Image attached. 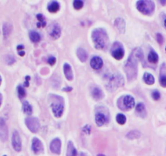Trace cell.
<instances>
[{"instance_id": "obj_44", "label": "cell", "mask_w": 166, "mask_h": 156, "mask_svg": "<svg viewBox=\"0 0 166 156\" xmlns=\"http://www.w3.org/2000/svg\"><path fill=\"white\" fill-rule=\"evenodd\" d=\"M165 27H166V18H165Z\"/></svg>"}, {"instance_id": "obj_40", "label": "cell", "mask_w": 166, "mask_h": 156, "mask_svg": "<svg viewBox=\"0 0 166 156\" xmlns=\"http://www.w3.org/2000/svg\"><path fill=\"white\" fill-rule=\"evenodd\" d=\"M22 49H24V46L23 45H19L18 47H17V50L20 52V50L22 51Z\"/></svg>"}, {"instance_id": "obj_13", "label": "cell", "mask_w": 166, "mask_h": 156, "mask_svg": "<svg viewBox=\"0 0 166 156\" xmlns=\"http://www.w3.org/2000/svg\"><path fill=\"white\" fill-rule=\"evenodd\" d=\"M91 66L94 70H99L103 66V60L99 56H94L91 60Z\"/></svg>"}, {"instance_id": "obj_37", "label": "cell", "mask_w": 166, "mask_h": 156, "mask_svg": "<svg viewBox=\"0 0 166 156\" xmlns=\"http://www.w3.org/2000/svg\"><path fill=\"white\" fill-rule=\"evenodd\" d=\"M25 79H26V81L25 82V84H24V85H25V87H29V85H30V84H29V80L30 79V76H26Z\"/></svg>"}, {"instance_id": "obj_41", "label": "cell", "mask_w": 166, "mask_h": 156, "mask_svg": "<svg viewBox=\"0 0 166 156\" xmlns=\"http://www.w3.org/2000/svg\"><path fill=\"white\" fill-rule=\"evenodd\" d=\"M161 4H164V5H165V4H166V1H161Z\"/></svg>"}, {"instance_id": "obj_2", "label": "cell", "mask_w": 166, "mask_h": 156, "mask_svg": "<svg viewBox=\"0 0 166 156\" xmlns=\"http://www.w3.org/2000/svg\"><path fill=\"white\" fill-rule=\"evenodd\" d=\"M92 39L97 49H104L108 45V36L104 30L97 29L92 33Z\"/></svg>"}, {"instance_id": "obj_16", "label": "cell", "mask_w": 166, "mask_h": 156, "mask_svg": "<svg viewBox=\"0 0 166 156\" xmlns=\"http://www.w3.org/2000/svg\"><path fill=\"white\" fill-rule=\"evenodd\" d=\"M160 83L162 87H166V66L165 65L161 67L160 74Z\"/></svg>"}, {"instance_id": "obj_33", "label": "cell", "mask_w": 166, "mask_h": 156, "mask_svg": "<svg viewBox=\"0 0 166 156\" xmlns=\"http://www.w3.org/2000/svg\"><path fill=\"white\" fill-rule=\"evenodd\" d=\"M151 96H152V97H153V99L154 100H159L160 99V97H161V94H160V92H158V91H153L152 92V93H151Z\"/></svg>"}, {"instance_id": "obj_5", "label": "cell", "mask_w": 166, "mask_h": 156, "mask_svg": "<svg viewBox=\"0 0 166 156\" xmlns=\"http://www.w3.org/2000/svg\"><path fill=\"white\" fill-rule=\"evenodd\" d=\"M135 105L134 99L131 96H121V98L117 101V106L122 111H129L132 109Z\"/></svg>"}, {"instance_id": "obj_7", "label": "cell", "mask_w": 166, "mask_h": 156, "mask_svg": "<svg viewBox=\"0 0 166 156\" xmlns=\"http://www.w3.org/2000/svg\"><path fill=\"white\" fill-rule=\"evenodd\" d=\"M125 54L124 48L120 43H115L112 47V55L116 60H121Z\"/></svg>"}, {"instance_id": "obj_14", "label": "cell", "mask_w": 166, "mask_h": 156, "mask_svg": "<svg viewBox=\"0 0 166 156\" xmlns=\"http://www.w3.org/2000/svg\"><path fill=\"white\" fill-rule=\"evenodd\" d=\"M50 28H51V27H50ZM49 34H50V35L54 39H57L60 38V36L61 34L60 27L58 25H54L52 26L51 30H50Z\"/></svg>"}, {"instance_id": "obj_1", "label": "cell", "mask_w": 166, "mask_h": 156, "mask_svg": "<svg viewBox=\"0 0 166 156\" xmlns=\"http://www.w3.org/2000/svg\"><path fill=\"white\" fill-rule=\"evenodd\" d=\"M143 60V53L141 48L138 47L132 52L125 65V71L128 78V80H134L137 76L138 71V62Z\"/></svg>"}, {"instance_id": "obj_43", "label": "cell", "mask_w": 166, "mask_h": 156, "mask_svg": "<svg viewBox=\"0 0 166 156\" xmlns=\"http://www.w3.org/2000/svg\"><path fill=\"white\" fill-rule=\"evenodd\" d=\"M1 82H2V79H1V76H0V84H1Z\"/></svg>"}, {"instance_id": "obj_21", "label": "cell", "mask_w": 166, "mask_h": 156, "mask_svg": "<svg viewBox=\"0 0 166 156\" xmlns=\"http://www.w3.org/2000/svg\"><path fill=\"white\" fill-rule=\"evenodd\" d=\"M77 55L78 56V58L80 59L81 61H82V62L86 61V59H87V53H86V50H84L83 48H79V49H77Z\"/></svg>"}, {"instance_id": "obj_38", "label": "cell", "mask_w": 166, "mask_h": 156, "mask_svg": "<svg viewBox=\"0 0 166 156\" xmlns=\"http://www.w3.org/2000/svg\"><path fill=\"white\" fill-rule=\"evenodd\" d=\"M73 90V88L70 87H65L63 91H65V92H71V91Z\"/></svg>"}, {"instance_id": "obj_10", "label": "cell", "mask_w": 166, "mask_h": 156, "mask_svg": "<svg viewBox=\"0 0 166 156\" xmlns=\"http://www.w3.org/2000/svg\"><path fill=\"white\" fill-rule=\"evenodd\" d=\"M50 150L52 153L60 155L61 150V141L59 138H55L52 140L50 144Z\"/></svg>"}, {"instance_id": "obj_46", "label": "cell", "mask_w": 166, "mask_h": 156, "mask_svg": "<svg viewBox=\"0 0 166 156\" xmlns=\"http://www.w3.org/2000/svg\"><path fill=\"white\" fill-rule=\"evenodd\" d=\"M3 156H7V155H3Z\"/></svg>"}, {"instance_id": "obj_42", "label": "cell", "mask_w": 166, "mask_h": 156, "mask_svg": "<svg viewBox=\"0 0 166 156\" xmlns=\"http://www.w3.org/2000/svg\"><path fill=\"white\" fill-rule=\"evenodd\" d=\"M97 156H105V155H98Z\"/></svg>"}, {"instance_id": "obj_36", "label": "cell", "mask_w": 166, "mask_h": 156, "mask_svg": "<svg viewBox=\"0 0 166 156\" xmlns=\"http://www.w3.org/2000/svg\"><path fill=\"white\" fill-rule=\"evenodd\" d=\"M82 131L84 132H86V134H90L91 133V127L89 126V125H86V126L83 128Z\"/></svg>"}, {"instance_id": "obj_35", "label": "cell", "mask_w": 166, "mask_h": 156, "mask_svg": "<svg viewBox=\"0 0 166 156\" xmlns=\"http://www.w3.org/2000/svg\"><path fill=\"white\" fill-rule=\"evenodd\" d=\"M156 39H157V42L159 43V44H162L163 43V37H162L161 34H157L156 35Z\"/></svg>"}, {"instance_id": "obj_26", "label": "cell", "mask_w": 166, "mask_h": 156, "mask_svg": "<svg viewBox=\"0 0 166 156\" xmlns=\"http://www.w3.org/2000/svg\"><path fill=\"white\" fill-rule=\"evenodd\" d=\"M23 111H24L25 114L28 115H30L32 114L33 109H32V106H30V104L28 101H25L23 103Z\"/></svg>"}, {"instance_id": "obj_29", "label": "cell", "mask_w": 166, "mask_h": 156, "mask_svg": "<svg viewBox=\"0 0 166 156\" xmlns=\"http://www.w3.org/2000/svg\"><path fill=\"white\" fill-rule=\"evenodd\" d=\"M11 25L9 24H4L3 25V35H4V38L7 39L8 35L11 34Z\"/></svg>"}, {"instance_id": "obj_39", "label": "cell", "mask_w": 166, "mask_h": 156, "mask_svg": "<svg viewBox=\"0 0 166 156\" xmlns=\"http://www.w3.org/2000/svg\"><path fill=\"white\" fill-rule=\"evenodd\" d=\"M18 54H19L20 56H25V52L24 51H20V52H18Z\"/></svg>"}, {"instance_id": "obj_24", "label": "cell", "mask_w": 166, "mask_h": 156, "mask_svg": "<svg viewBox=\"0 0 166 156\" xmlns=\"http://www.w3.org/2000/svg\"><path fill=\"white\" fill-rule=\"evenodd\" d=\"M136 111L140 116L146 115V109L142 103H138L136 106Z\"/></svg>"}, {"instance_id": "obj_12", "label": "cell", "mask_w": 166, "mask_h": 156, "mask_svg": "<svg viewBox=\"0 0 166 156\" xmlns=\"http://www.w3.org/2000/svg\"><path fill=\"white\" fill-rule=\"evenodd\" d=\"M108 121V115H106L104 113L98 112L95 115V122L98 126H103Z\"/></svg>"}, {"instance_id": "obj_23", "label": "cell", "mask_w": 166, "mask_h": 156, "mask_svg": "<svg viewBox=\"0 0 166 156\" xmlns=\"http://www.w3.org/2000/svg\"><path fill=\"white\" fill-rule=\"evenodd\" d=\"M158 59H159V57H158V55L156 54V52L151 50L150 52V53L148 54V60H149V62L155 64V63H157Z\"/></svg>"}, {"instance_id": "obj_4", "label": "cell", "mask_w": 166, "mask_h": 156, "mask_svg": "<svg viewBox=\"0 0 166 156\" xmlns=\"http://www.w3.org/2000/svg\"><path fill=\"white\" fill-rule=\"evenodd\" d=\"M137 8L145 15H151L154 12L155 4L151 0H140L137 2Z\"/></svg>"}, {"instance_id": "obj_47", "label": "cell", "mask_w": 166, "mask_h": 156, "mask_svg": "<svg viewBox=\"0 0 166 156\" xmlns=\"http://www.w3.org/2000/svg\"><path fill=\"white\" fill-rule=\"evenodd\" d=\"M165 50H166V47H165Z\"/></svg>"}, {"instance_id": "obj_45", "label": "cell", "mask_w": 166, "mask_h": 156, "mask_svg": "<svg viewBox=\"0 0 166 156\" xmlns=\"http://www.w3.org/2000/svg\"><path fill=\"white\" fill-rule=\"evenodd\" d=\"M0 105H1V98H0Z\"/></svg>"}, {"instance_id": "obj_27", "label": "cell", "mask_w": 166, "mask_h": 156, "mask_svg": "<svg viewBox=\"0 0 166 156\" xmlns=\"http://www.w3.org/2000/svg\"><path fill=\"white\" fill-rule=\"evenodd\" d=\"M141 136V133L137 130H133V131L130 132L126 136L127 138H130V139H135V138H138L139 136Z\"/></svg>"}, {"instance_id": "obj_20", "label": "cell", "mask_w": 166, "mask_h": 156, "mask_svg": "<svg viewBox=\"0 0 166 156\" xmlns=\"http://www.w3.org/2000/svg\"><path fill=\"white\" fill-rule=\"evenodd\" d=\"M48 11L50 12H52V13H55L56 12H58L59 9H60V4H59V3H57V2H55V1H53V2H51L50 4L48 5Z\"/></svg>"}, {"instance_id": "obj_18", "label": "cell", "mask_w": 166, "mask_h": 156, "mask_svg": "<svg viewBox=\"0 0 166 156\" xmlns=\"http://www.w3.org/2000/svg\"><path fill=\"white\" fill-rule=\"evenodd\" d=\"M67 156H77V152L73 144L69 141L68 144V149H67Z\"/></svg>"}, {"instance_id": "obj_3", "label": "cell", "mask_w": 166, "mask_h": 156, "mask_svg": "<svg viewBox=\"0 0 166 156\" xmlns=\"http://www.w3.org/2000/svg\"><path fill=\"white\" fill-rule=\"evenodd\" d=\"M50 97L52 100L50 106L54 115L57 118L61 117L64 112V100L62 99L61 96H55V95H52Z\"/></svg>"}, {"instance_id": "obj_32", "label": "cell", "mask_w": 166, "mask_h": 156, "mask_svg": "<svg viewBox=\"0 0 166 156\" xmlns=\"http://www.w3.org/2000/svg\"><path fill=\"white\" fill-rule=\"evenodd\" d=\"M83 5H84V3H83V1H81V0H76L73 2L74 8L77 10H80L81 8H82Z\"/></svg>"}, {"instance_id": "obj_30", "label": "cell", "mask_w": 166, "mask_h": 156, "mask_svg": "<svg viewBox=\"0 0 166 156\" xmlns=\"http://www.w3.org/2000/svg\"><path fill=\"white\" fill-rule=\"evenodd\" d=\"M116 122H117L119 124H121V125L125 124L126 122V116L124 115H122V114L117 115V116H116Z\"/></svg>"}, {"instance_id": "obj_11", "label": "cell", "mask_w": 166, "mask_h": 156, "mask_svg": "<svg viewBox=\"0 0 166 156\" xmlns=\"http://www.w3.org/2000/svg\"><path fill=\"white\" fill-rule=\"evenodd\" d=\"M32 150L36 155H39L43 151V146L40 140L38 138H34L32 141Z\"/></svg>"}, {"instance_id": "obj_22", "label": "cell", "mask_w": 166, "mask_h": 156, "mask_svg": "<svg viewBox=\"0 0 166 156\" xmlns=\"http://www.w3.org/2000/svg\"><path fill=\"white\" fill-rule=\"evenodd\" d=\"M143 79L145 81V83L149 84V85H151L155 83V79H154V76L149 74V73H145L144 74V76H143Z\"/></svg>"}, {"instance_id": "obj_6", "label": "cell", "mask_w": 166, "mask_h": 156, "mask_svg": "<svg viewBox=\"0 0 166 156\" xmlns=\"http://www.w3.org/2000/svg\"><path fill=\"white\" fill-rule=\"evenodd\" d=\"M25 123L27 128L30 130L32 132H37L39 129V120L35 117H28L25 119Z\"/></svg>"}, {"instance_id": "obj_19", "label": "cell", "mask_w": 166, "mask_h": 156, "mask_svg": "<svg viewBox=\"0 0 166 156\" xmlns=\"http://www.w3.org/2000/svg\"><path fill=\"white\" fill-rule=\"evenodd\" d=\"M115 26L121 33H124V31H125V21L123 19H121V18L116 19V21H115Z\"/></svg>"}, {"instance_id": "obj_8", "label": "cell", "mask_w": 166, "mask_h": 156, "mask_svg": "<svg viewBox=\"0 0 166 156\" xmlns=\"http://www.w3.org/2000/svg\"><path fill=\"white\" fill-rule=\"evenodd\" d=\"M122 84H124V79H122V77L120 75H113L109 79V81L108 83V87L110 89H114Z\"/></svg>"}, {"instance_id": "obj_28", "label": "cell", "mask_w": 166, "mask_h": 156, "mask_svg": "<svg viewBox=\"0 0 166 156\" xmlns=\"http://www.w3.org/2000/svg\"><path fill=\"white\" fill-rule=\"evenodd\" d=\"M37 18H38V20L39 21V22H38L37 26H38V28H40V27H45L46 23L45 20H44L43 16L42 15V14H38V15H37Z\"/></svg>"}, {"instance_id": "obj_15", "label": "cell", "mask_w": 166, "mask_h": 156, "mask_svg": "<svg viewBox=\"0 0 166 156\" xmlns=\"http://www.w3.org/2000/svg\"><path fill=\"white\" fill-rule=\"evenodd\" d=\"M64 73H65V75L67 78L68 80H73V71H72V68L69 64H65L64 65Z\"/></svg>"}, {"instance_id": "obj_9", "label": "cell", "mask_w": 166, "mask_h": 156, "mask_svg": "<svg viewBox=\"0 0 166 156\" xmlns=\"http://www.w3.org/2000/svg\"><path fill=\"white\" fill-rule=\"evenodd\" d=\"M11 143H12V146L15 151H20V150H21V141H20V135L16 130H15L12 133Z\"/></svg>"}, {"instance_id": "obj_17", "label": "cell", "mask_w": 166, "mask_h": 156, "mask_svg": "<svg viewBox=\"0 0 166 156\" xmlns=\"http://www.w3.org/2000/svg\"><path fill=\"white\" fill-rule=\"evenodd\" d=\"M91 94H92V96L95 99V100H100L103 97V93L99 87H95L92 89V92H91Z\"/></svg>"}, {"instance_id": "obj_34", "label": "cell", "mask_w": 166, "mask_h": 156, "mask_svg": "<svg viewBox=\"0 0 166 156\" xmlns=\"http://www.w3.org/2000/svg\"><path fill=\"white\" fill-rule=\"evenodd\" d=\"M48 63L50 64V65H51V66H53V65H55V61H56V59H55V57H54V56H50L49 58H48Z\"/></svg>"}, {"instance_id": "obj_25", "label": "cell", "mask_w": 166, "mask_h": 156, "mask_svg": "<svg viewBox=\"0 0 166 156\" xmlns=\"http://www.w3.org/2000/svg\"><path fill=\"white\" fill-rule=\"evenodd\" d=\"M30 38L33 43H38L41 40L40 35L37 33L36 31H31L30 33Z\"/></svg>"}, {"instance_id": "obj_31", "label": "cell", "mask_w": 166, "mask_h": 156, "mask_svg": "<svg viewBox=\"0 0 166 156\" xmlns=\"http://www.w3.org/2000/svg\"><path fill=\"white\" fill-rule=\"evenodd\" d=\"M17 92H18V96L20 99L24 98L26 96V92H25V88L22 86H18L17 87Z\"/></svg>"}]
</instances>
